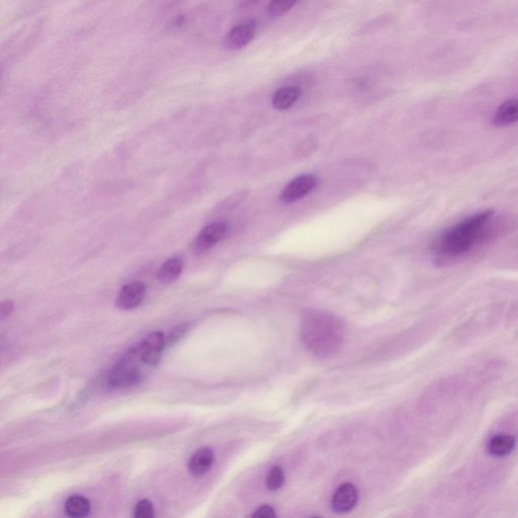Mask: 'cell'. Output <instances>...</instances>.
<instances>
[{"instance_id": "d6986e66", "label": "cell", "mask_w": 518, "mask_h": 518, "mask_svg": "<svg viewBox=\"0 0 518 518\" xmlns=\"http://www.w3.org/2000/svg\"><path fill=\"white\" fill-rule=\"evenodd\" d=\"M154 515L152 503L147 499H142L135 506L134 517L136 518H150Z\"/></svg>"}, {"instance_id": "7a4b0ae2", "label": "cell", "mask_w": 518, "mask_h": 518, "mask_svg": "<svg viewBox=\"0 0 518 518\" xmlns=\"http://www.w3.org/2000/svg\"><path fill=\"white\" fill-rule=\"evenodd\" d=\"M492 215V211L475 214L443 232L434 246L438 261L455 259L470 252Z\"/></svg>"}, {"instance_id": "277c9868", "label": "cell", "mask_w": 518, "mask_h": 518, "mask_svg": "<svg viewBox=\"0 0 518 518\" xmlns=\"http://www.w3.org/2000/svg\"><path fill=\"white\" fill-rule=\"evenodd\" d=\"M165 348V338L160 331H154L148 334L138 345L139 355L141 362L147 366H156L161 359Z\"/></svg>"}, {"instance_id": "ba28073f", "label": "cell", "mask_w": 518, "mask_h": 518, "mask_svg": "<svg viewBox=\"0 0 518 518\" xmlns=\"http://www.w3.org/2000/svg\"><path fill=\"white\" fill-rule=\"evenodd\" d=\"M359 501V490L352 483H343L332 496L331 507L334 512L347 513L355 507Z\"/></svg>"}, {"instance_id": "7c38bea8", "label": "cell", "mask_w": 518, "mask_h": 518, "mask_svg": "<svg viewBox=\"0 0 518 518\" xmlns=\"http://www.w3.org/2000/svg\"><path fill=\"white\" fill-rule=\"evenodd\" d=\"M515 448V440L510 434H497L493 436L488 445L490 454L497 457H506L513 452Z\"/></svg>"}, {"instance_id": "e0dca14e", "label": "cell", "mask_w": 518, "mask_h": 518, "mask_svg": "<svg viewBox=\"0 0 518 518\" xmlns=\"http://www.w3.org/2000/svg\"><path fill=\"white\" fill-rule=\"evenodd\" d=\"M283 483H285V473H283L282 467L273 466V468H271V470L269 471V473H267V488H269V490L276 491V490H278L283 486Z\"/></svg>"}, {"instance_id": "3957f363", "label": "cell", "mask_w": 518, "mask_h": 518, "mask_svg": "<svg viewBox=\"0 0 518 518\" xmlns=\"http://www.w3.org/2000/svg\"><path fill=\"white\" fill-rule=\"evenodd\" d=\"M141 362L138 346L132 348L121 361L113 366L108 376V385L111 388H124L140 382L142 374L139 368ZM143 364V362H142Z\"/></svg>"}, {"instance_id": "9a60e30c", "label": "cell", "mask_w": 518, "mask_h": 518, "mask_svg": "<svg viewBox=\"0 0 518 518\" xmlns=\"http://www.w3.org/2000/svg\"><path fill=\"white\" fill-rule=\"evenodd\" d=\"M183 264L180 259H171L167 260L158 271V280L164 283L174 282L183 271Z\"/></svg>"}, {"instance_id": "ac0fdd59", "label": "cell", "mask_w": 518, "mask_h": 518, "mask_svg": "<svg viewBox=\"0 0 518 518\" xmlns=\"http://www.w3.org/2000/svg\"><path fill=\"white\" fill-rule=\"evenodd\" d=\"M190 328V323H181L178 326L174 327L171 332H169L168 336L165 339V346H173L178 343L181 338H185V334L189 332Z\"/></svg>"}, {"instance_id": "7402d4cb", "label": "cell", "mask_w": 518, "mask_h": 518, "mask_svg": "<svg viewBox=\"0 0 518 518\" xmlns=\"http://www.w3.org/2000/svg\"><path fill=\"white\" fill-rule=\"evenodd\" d=\"M260 1H261V0H241L240 8H250V6L259 4Z\"/></svg>"}, {"instance_id": "ffe728a7", "label": "cell", "mask_w": 518, "mask_h": 518, "mask_svg": "<svg viewBox=\"0 0 518 518\" xmlns=\"http://www.w3.org/2000/svg\"><path fill=\"white\" fill-rule=\"evenodd\" d=\"M255 518H271L276 517L275 510L271 506L264 505L259 508L252 515Z\"/></svg>"}, {"instance_id": "5b68a950", "label": "cell", "mask_w": 518, "mask_h": 518, "mask_svg": "<svg viewBox=\"0 0 518 518\" xmlns=\"http://www.w3.org/2000/svg\"><path fill=\"white\" fill-rule=\"evenodd\" d=\"M318 185V178L312 174H304L290 181L280 195L283 203L291 204L312 192Z\"/></svg>"}, {"instance_id": "52a82bcc", "label": "cell", "mask_w": 518, "mask_h": 518, "mask_svg": "<svg viewBox=\"0 0 518 518\" xmlns=\"http://www.w3.org/2000/svg\"><path fill=\"white\" fill-rule=\"evenodd\" d=\"M228 226L225 223L217 222L209 225L202 230L192 244V249L197 254L208 252L215 244L226 236Z\"/></svg>"}, {"instance_id": "5bb4252c", "label": "cell", "mask_w": 518, "mask_h": 518, "mask_svg": "<svg viewBox=\"0 0 518 518\" xmlns=\"http://www.w3.org/2000/svg\"><path fill=\"white\" fill-rule=\"evenodd\" d=\"M90 502L82 496H71L65 502V511L71 517H87L90 512Z\"/></svg>"}, {"instance_id": "30bf717a", "label": "cell", "mask_w": 518, "mask_h": 518, "mask_svg": "<svg viewBox=\"0 0 518 518\" xmlns=\"http://www.w3.org/2000/svg\"><path fill=\"white\" fill-rule=\"evenodd\" d=\"M215 455L208 448H202L192 455L189 461V470L194 476H203L212 468Z\"/></svg>"}, {"instance_id": "6da1fadb", "label": "cell", "mask_w": 518, "mask_h": 518, "mask_svg": "<svg viewBox=\"0 0 518 518\" xmlns=\"http://www.w3.org/2000/svg\"><path fill=\"white\" fill-rule=\"evenodd\" d=\"M302 338L307 348L315 355L330 357L336 354L343 345L345 327L333 315L312 312L304 319Z\"/></svg>"}, {"instance_id": "9c48e42d", "label": "cell", "mask_w": 518, "mask_h": 518, "mask_svg": "<svg viewBox=\"0 0 518 518\" xmlns=\"http://www.w3.org/2000/svg\"><path fill=\"white\" fill-rule=\"evenodd\" d=\"M146 295V285L143 283L134 282L128 283L118 292L116 305L121 310H131L140 305Z\"/></svg>"}, {"instance_id": "2e32d148", "label": "cell", "mask_w": 518, "mask_h": 518, "mask_svg": "<svg viewBox=\"0 0 518 518\" xmlns=\"http://www.w3.org/2000/svg\"><path fill=\"white\" fill-rule=\"evenodd\" d=\"M298 2L299 0H271L269 4V13L273 18L285 15Z\"/></svg>"}, {"instance_id": "8992f818", "label": "cell", "mask_w": 518, "mask_h": 518, "mask_svg": "<svg viewBox=\"0 0 518 518\" xmlns=\"http://www.w3.org/2000/svg\"><path fill=\"white\" fill-rule=\"evenodd\" d=\"M255 32H257L255 20H250L241 23L228 32L223 41V47L227 50H240L254 39Z\"/></svg>"}, {"instance_id": "44dd1931", "label": "cell", "mask_w": 518, "mask_h": 518, "mask_svg": "<svg viewBox=\"0 0 518 518\" xmlns=\"http://www.w3.org/2000/svg\"><path fill=\"white\" fill-rule=\"evenodd\" d=\"M13 311V303L11 301H4L0 303V320L9 317Z\"/></svg>"}, {"instance_id": "4fadbf2b", "label": "cell", "mask_w": 518, "mask_h": 518, "mask_svg": "<svg viewBox=\"0 0 518 518\" xmlns=\"http://www.w3.org/2000/svg\"><path fill=\"white\" fill-rule=\"evenodd\" d=\"M518 118V104L515 99H508L503 102L496 113H495L493 123L497 126H507L517 122Z\"/></svg>"}, {"instance_id": "8fae6325", "label": "cell", "mask_w": 518, "mask_h": 518, "mask_svg": "<svg viewBox=\"0 0 518 518\" xmlns=\"http://www.w3.org/2000/svg\"><path fill=\"white\" fill-rule=\"evenodd\" d=\"M301 90L296 87H285L276 90L273 94L271 104L278 111H285L292 108L301 97Z\"/></svg>"}]
</instances>
